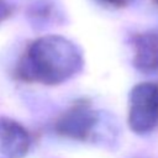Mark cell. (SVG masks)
Here are the masks:
<instances>
[{
  "instance_id": "cell-1",
  "label": "cell",
  "mask_w": 158,
  "mask_h": 158,
  "mask_svg": "<svg viewBox=\"0 0 158 158\" xmlns=\"http://www.w3.org/2000/svg\"><path fill=\"white\" fill-rule=\"evenodd\" d=\"M83 65V52L74 42L47 35L26 47L15 68V77L21 81L53 86L75 77Z\"/></svg>"
},
{
  "instance_id": "cell-2",
  "label": "cell",
  "mask_w": 158,
  "mask_h": 158,
  "mask_svg": "<svg viewBox=\"0 0 158 158\" xmlns=\"http://www.w3.org/2000/svg\"><path fill=\"white\" fill-rule=\"evenodd\" d=\"M101 112L86 99L77 100L54 121L57 135L74 141H94L101 125Z\"/></svg>"
},
{
  "instance_id": "cell-3",
  "label": "cell",
  "mask_w": 158,
  "mask_h": 158,
  "mask_svg": "<svg viewBox=\"0 0 158 158\" xmlns=\"http://www.w3.org/2000/svg\"><path fill=\"white\" fill-rule=\"evenodd\" d=\"M127 125L137 135L152 132L158 126V83L141 81L128 94Z\"/></svg>"
},
{
  "instance_id": "cell-4",
  "label": "cell",
  "mask_w": 158,
  "mask_h": 158,
  "mask_svg": "<svg viewBox=\"0 0 158 158\" xmlns=\"http://www.w3.org/2000/svg\"><path fill=\"white\" fill-rule=\"evenodd\" d=\"M28 131L16 120L0 117V158H23L31 148Z\"/></svg>"
},
{
  "instance_id": "cell-5",
  "label": "cell",
  "mask_w": 158,
  "mask_h": 158,
  "mask_svg": "<svg viewBox=\"0 0 158 158\" xmlns=\"http://www.w3.org/2000/svg\"><path fill=\"white\" fill-rule=\"evenodd\" d=\"M132 64L143 73L158 72V30L137 33L131 40Z\"/></svg>"
},
{
  "instance_id": "cell-6",
  "label": "cell",
  "mask_w": 158,
  "mask_h": 158,
  "mask_svg": "<svg viewBox=\"0 0 158 158\" xmlns=\"http://www.w3.org/2000/svg\"><path fill=\"white\" fill-rule=\"evenodd\" d=\"M14 11V6L6 0H0V22L5 21Z\"/></svg>"
},
{
  "instance_id": "cell-7",
  "label": "cell",
  "mask_w": 158,
  "mask_h": 158,
  "mask_svg": "<svg viewBox=\"0 0 158 158\" xmlns=\"http://www.w3.org/2000/svg\"><path fill=\"white\" fill-rule=\"evenodd\" d=\"M101 1L115 7H125L131 2V0H101Z\"/></svg>"
},
{
  "instance_id": "cell-8",
  "label": "cell",
  "mask_w": 158,
  "mask_h": 158,
  "mask_svg": "<svg viewBox=\"0 0 158 158\" xmlns=\"http://www.w3.org/2000/svg\"><path fill=\"white\" fill-rule=\"evenodd\" d=\"M152 1H153V2L156 4V5H158V0H152Z\"/></svg>"
}]
</instances>
